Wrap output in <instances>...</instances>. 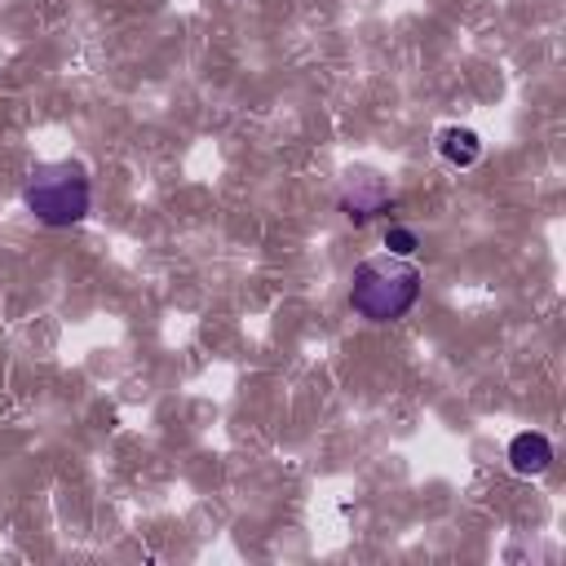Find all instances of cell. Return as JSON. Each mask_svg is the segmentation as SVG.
<instances>
[{
	"label": "cell",
	"mask_w": 566,
	"mask_h": 566,
	"mask_svg": "<svg viewBox=\"0 0 566 566\" xmlns=\"http://www.w3.org/2000/svg\"><path fill=\"white\" fill-rule=\"evenodd\" d=\"M416 248H420V234L411 226H389L385 230V252L389 256H416Z\"/></svg>",
	"instance_id": "obj_6"
},
{
	"label": "cell",
	"mask_w": 566,
	"mask_h": 566,
	"mask_svg": "<svg viewBox=\"0 0 566 566\" xmlns=\"http://www.w3.org/2000/svg\"><path fill=\"white\" fill-rule=\"evenodd\" d=\"M438 155H442L451 168H473V164L482 159V137H478L473 128L451 124V128L438 133Z\"/></svg>",
	"instance_id": "obj_5"
},
{
	"label": "cell",
	"mask_w": 566,
	"mask_h": 566,
	"mask_svg": "<svg viewBox=\"0 0 566 566\" xmlns=\"http://www.w3.org/2000/svg\"><path fill=\"white\" fill-rule=\"evenodd\" d=\"M385 203H389V186H385L380 172H371V168H354V172L345 177L340 212H345L354 226H367L376 212H385Z\"/></svg>",
	"instance_id": "obj_3"
},
{
	"label": "cell",
	"mask_w": 566,
	"mask_h": 566,
	"mask_svg": "<svg viewBox=\"0 0 566 566\" xmlns=\"http://www.w3.org/2000/svg\"><path fill=\"white\" fill-rule=\"evenodd\" d=\"M548 464H553V442L539 429H526V433H517L509 442V469L517 478H539Z\"/></svg>",
	"instance_id": "obj_4"
},
{
	"label": "cell",
	"mask_w": 566,
	"mask_h": 566,
	"mask_svg": "<svg viewBox=\"0 0 566 566\" xmlns=\"http://www.w3.org/2000/svg\"><path fill=\"white\" fill-rule=\"evenodd\" d=\"M22 203L40 226L62 230V226H75V221L88 217L93 186H88L80 164H44V168L31 172V181L22 190Z\"/></svg>",
	"instance_id": "obj_2"
},
{
	"label": "cell",
	"mask_w": 566,
	"mask_h": 566,
	"mask_svg": "<svg viewBox=\"0 0 566 566\" xmlns=\"http://www.w3.org/2000/svg\"><path fill=\"white\" fill-rule=\"evenodd\" d=\"M420 270L411 256H367L349 279V310L367 323H394L420 301Z\"/></svg>",
	"instance_id": "obj_1"
}]
</instances>
